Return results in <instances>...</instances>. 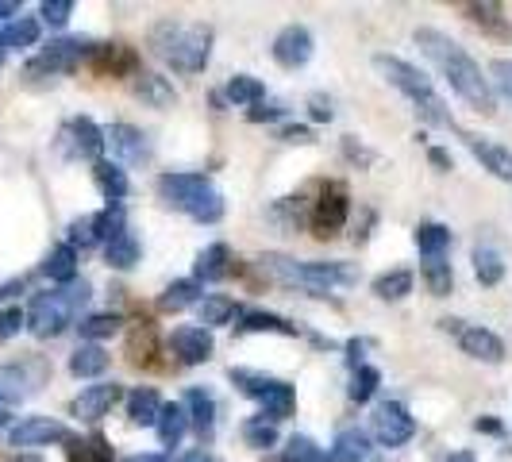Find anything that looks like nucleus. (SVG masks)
Here are the masks:
<instances>
[{"label":"nucleus","mask_w":512,"mask_h":462,"mask_svg":"<svg viewBox=\"0 0 512 462\" xmlns=\"http://www.w3.org/2000/svg\"><path fill=\"white\" fill-rule=\"evenodd\" d=\"M370 347H374V343H370V339H351V343H347V362H351V366H355V370H359V366H366V351H370Z\"/></svg>","instance_id":"864d4df0"},{"label":"nucleus","mask_w":512,"mask_h":462,"mask_svg":"<svg viewBox=\"0 0 512 462\" xmlns=\"http://www.w3.org/2000/svg\"><path fill=\"white\" fill-rule=\"evenodd\" d=\"M378 385H382V374L374 370V366H359L355 370V378H351V401H359V405H366L374 393H378Z\"/></svg>","instance_id":"37998d69"},{"label":"nucleus","mask_w":512,"mask_h":462,"mask_svg":"<svg viewBox=\"0 0 512 462\" xmlns=\"http://www.w3.org/2000/svg\"><path fill=\"white\" fill-rule=\"evenodd\" d=\"M0 43H4V51H27V47H35L39 43V20H31V16L12 20V24L0 31Z\"/></svg>","instance_id":"2f4dec72"},{"label":"nucleus","mask_w":512,"mask_h":462,"mask_svg":"<svg viewBox=\"0 0 512 462\" xmlns=\"http://www.w3.org/2000/svg\"><path fill=\"white\" fill-rule=\"evenodd\" d=\"M70 462H112V447L104 436L74 439L70 443Z\"/></svg>","instance_id":"ea45409f"},{"label":"nucleus","mask_w":512,"mask_h":462,"mask_svg":"<svg viewBox=\"0 0 512 462\" xmlns=\"http://www.w3.org/2000/svg\"><path fill=\"white\" fill-rule=\"evenodd\" d=\"M347 216H351L347 189H343V185H328V189L320 193L316 208H312V235H316V239H328V235H335V231L347 224Z\"/></svg>","instance_id":"1a4fd4ad"},{"label":"nucleus","mask_w":512,"mask_h":462,"mask_svg":"<svg viewBox=\"0 0 512 462\" xmlns=\"http://www.w3.org/2000/svg\"><path fill=\"white\" fill-rule=\"evenodd\" d=\"M374 293L382 301H405L412 293V274L409 270H389L382 278H374Z\"/></svg>","instance_id":"e433bc0d"},{"label":"nucleus","mask_w":512,"mask_h":462,"mask_svg":"<svg viewBox=\"0 0 512 462\" xmlns=\"http://www.w3.org/2000/svg\"><path fill=\"white\" fill-rule=\"evenodd\" d=\"M181 462H212V455H208V451H189Z\"/></svg>","instance_id":"680f3d73"},{"label":"nucleus","mask_w":512,"mask_h":462,"mask_svg":"<svg viewBox=\"0 0 512 462\" xmlns=\"http://www.w3.org/2000/svg\"><path fill=\"white\" fill-rule=\"evenodd\" d=\"M162 397H158V389L151 385H139V389H131L128 393V416L131 424H143V428H154L158 424V416H162Z\"/></svg>","instance_id":"5701e85b"},{"label":"nucleus","mask_w":512,"mask_h":462,"mask_svg":"<svg viewBox=\"0 0 512 462\" xmlns=\"http://www.w3.org/2000/svg\"><path fill=\"white\" fill-rule=\"evenodd\" d=\"M201 301V282L197 278H181V282H170L158 297V308L162 312H181V308L197 305Z\"/></svg>","instance_id":"c85d7f7f"},{"label":"nucleus","mask_w":512,"mask_h":462,"mask_svg":"<svg viewBox=\"0 0 512 462\" xmlns=\"http://www.w3.org/2000/svg\"><path fill=\"white\" fill-rule=\"evenodd\" d=\"M43 274L58 285H70L77 282V251L70 243H58L51 255L43 258Z\"/></svg>","instance_id":"bb28decb"},{"label":"nucleus","mask_w":512,"mask_h":462,"mask_svg":"<svg viewBox=\"0 0 512 462\" xmlns=\"http://www.w3.org/2000/svg\"><path fill=\"white\" fill-rule=\"evenodd\" d=\"M282 462H328V455L316 447V439L308 436H293L289 443H285L282 451Z\"/></svg>","instance_id":"79ce46f5"},{"label":"nucleus","mask_w":512,"mask_h":462,"mask_svg":"<svg viewBox=\"0 0 512 462\" xmlns=\"http://www.w3.org/2000/svg\"><path fill=\"white\" fill-rule=\"evenodd\" d=\"M474 428H478V432H493V436H497V432H501V424H497V420H478V424H474Z\"/></svg>","instance_id":"052dcab7"},{"label":"nucleus","mask_w":512,"mask_h":462,"mask_svg":"<svg viewBox=\"0 0 512 462\" xmlns=\"http://www.w3.org/2000/svg\"><path fill=\"white\" fill-rule=\"evenodd\" d=\"M459 347H462V355H470V359H478V362H489V366L505 362V339L497 332H489V328H482V324H462Z\"/></svg>","instance_id":"4468645a"},{"label":"nucleus","mask_w":512,"mask_h":462,"mask_svg":"<svg viewBox=\"0 0 512 462\" xmlns=\"http://www.w3.org/2000/svg\"><path fill=\"white\" fill-rule=\"evenodd\" d=\"M282 139L285 143H312V131L308 128H285Z\"/></svg>","instance_id":"6e6d98bb"},{"label":"nucleus","mask_w":512,"mask_h":462,"mask_svg":"<svg viewBox=\"0 0 512 462\" xmlns=\"http://www.w3.org/2000/svg\"><path fill=\"white\" fill-rule=\"evenodd\" d=\"M39 16H43V24L66 27L70 16H74V0H43V4H39Z\"/></svg>","instance_id":"a18cd8bd"},{"label":"nucleus","mask_w":512,"mask_h":462,"mask_svg":"<svg viewBox=\"0 0 512 462\" xmlns=\"http://www.w3.org/2000/svg\"><path fill=\"white\" fill-rule=\"evenodd\" d=\"M447 462H474V455H466V451H459V455H451Z\"/></svg>","instance_id":"0e129e2a"},{"label":"nucleus","mask_w":512,"mask_h":462,"mask_svg":"<svg viewBox=\"0 0 512 462\" xmlns=\"http://www.w3.org/2000/svg\"><path fill=\"white\" fill-rule=\"evenodd\" d=\"M24 278H12V282H0V301H8V297H16V293H24Z\"/></svg>","instance_id":"4d7b16f0"},{"label":"nucleus","mask_w":512,"mask_h":462,"mask_svg":"<svg viewBox=\"0 0 512 462\" xmlns=\"http://www.w3.org/2000/svg\"><path fill=\"white\" fill-rule=\"evenodd\" d=\"M158 439H162V447H178L181 436L189 432V412L185 405H162V416H158Z\"/></svg>","instance_id":"7c9ffc66"},{"label":"nucleus","mask_w":512,"mask_h":462,"mask_svg":"<svg viewBox=\"0 0 512 462\" xmlns=\"http://www.w3.org/2000/svg\"><path fill=\"white\" fill-rule=\"evenodd\" d=\"M285 116V104L282 101H258L255 108H247V120L251 124H274Z\"/></svg>","instance_id":"09e8293b"},{"label":"nucleus","mask_w":512,"mask_h":462,"mask_svg":"<svg viewBox=\"0 0 512 462\" xmlns=\"http://www.w3.org/2000/svg\"><path fill=\"white\" fill-rule=\"evenodd\" d=\"M228 270H231L228 243H208L205 251L197 255V282H220V278H228Z\"/></svg>","instance_id":"a878e982"},{"label":"nucleus","mask_w":512,"mask_h":462,"mask_svg":"<svg viewBox=\"0 0 512 462\" xmlns=\"http://www.w3.org/2000/svg\"><path fill=\"white\" fill-rule=\"evenodd\" d=\"M97 243V231H93V216H81L70 224V247H93Z\"/></svg>","instance_id":"8fccbe9b"},{"label":"nucleus","mask_w":512,"mask_h":462,"mask_svg":"<svg viewBox=\"0 0 512 462\" xmlns=\"http://www.w3.org/2000/svg\"><path fill=\"white\" fill-rule=\"evenodd\" d=\"M151 51L178 74H201L212 58V27L166 16L151 27Z\"/></svg>","instance_id":"f03ea898"},{"label":"nucleus","mask_w":512,"mask_h":462,"mask_svg":"<svg viewBox=\"0 0 512 462\" xmlns=\"http://www.w3.org/2000/svg\"><path fill=\"white\" fill-rule=\"evenodd\" d=\"M239 335L251 332H274V335H297V324L285 320L278 312H239V324H235Z\"/></svg>","instance_id":"393cba45"},{"label":"nucleus","mask_w":512,"mask_h":462,"mask_svg":"<svg viewBox=\"0 0 512 462\" xmlns=\"http://www.w3.org/2000/svg\"><path fill=\"white\" fill-rule=\"evenodd\" d=\"M428 158L436 162L439 170H451V166H455V162H451V154L443 151V147H432V151H428Z\"/></svg>","instance_id":"bf43d9fd"},{"label":"nucleus","mask_w":512,"mask_h":462,"mask_svg":"<svg viewBox=\"0 0 512 462\" xmlns=\"http://www.w3.org/2000/svg\"><path fill=\"white\" fill-rule=\"evenodd\" d=\"M343 151H347V158H355V162H374V154L366 151V147H359V143H355V135H347V139H343Z\"/></svg>","instance_id":"5fc2aeb1"},{"label":"nucleus","mask_w":512,"mask_h":462,"mask_svg":"<svg viewBox=\"0 0 512 462\" xmlns=\"http://www.w3.org/2000/svg\"><path fill=\"white\" fill-rule=\"evenodd\" d=\"M489 77H493L489 85H493L505 101H512V58H497V62L489 66Z\"/></svg>","instance_id":"de8ad7c7"},{"label":"nucleus","mask_w":512,"mask_h":462,"mask_svg":"<svg viewBox=\"0 0 512 462\" xmlns=\"http://www.w3.org/2000/svg\"><path fill=\"white\" fill-rule=\"evenodd\" d=\"M474 274L482 285H497L505 278V262L493 247H474Z\"/></svg>","instance_id":"4c0bfd02"},{"label":"nucleus","mask_w":512,"mask_h":462,"mask_svg":"<svg viewBox=\"0 0 512 462\" xmlns=\"http://www.w3.org/2000/svg\"><path fill=\"white\" fill-rule=\"evenodd\" d=\"M170 351H174L181 362H189V366H201V362L212 359L216 343H212V332L201 328V324H181V328H174V335H170Z\"/></svg>","instance_id":"ddd939ff"},{"label":"nucleus","mask_w":512,"mask_h":462,"mask_svg":"<svg viewBox=\"0 0 512 462\" xmlns=\"http://www.w3.org/2000/svg\"><path fill=\"white\" fill-rule=\"evenodd\" d=\"M416 47L424 51V58L436 66L439 74L447 77V85L459 93L462 101L478 112H493L497 108V93L489 85V77L482 74V66L459 47L451 35H443L436 27H416Z\"/></svg>","instance_id":"f257e3e1"},{"label":"nucleus","mask_w":512,"mask_h":462,"mask_svg":"<svg viewBox=\"0 0 512 462\" xmlns=\"http://www.w3.org/2000/svg\"><path fill=\"white\" fill-rule=\"evenodd\" d=\"M258 266L282 285H301L308 293H332L343 285L359 282V270L347 266V262H297V258L285 255H262Z\"/></svg>","instance_id":"7ed1b4c3"},{"label":"nucleus","mask_w":512,"mask_h":462,"mask_svg":"<svg viewBox=\"0 0 512 462\" xmlns=\"http://www.w3.org/2000/svg\"><path fill=\"white\" fill-rule=\"evenodd\" d=\"M104 370H108V351L97 343H81L70 355V374L74 378H101Z\"/></svg>","instance_id":"cd10ccee"},{"label":"nucleus","mask_w":512,"mask_h":462,"mask_svg":"<svg viewBox=\"0 0 512 462\" xmlns=\"http://www.w3.org/2000/svg\"><path fill=\"white\" fill-rule=\"evenodd\" d=\"M185 412H189V424L197 428V436L212 439V432H216V401H212V393L208 389H189L185 393Z\"/></svg>","instance_id":"6ab92c4d"},{"label":"nucleus","mask_w":512,"mask_h":462,"mask_svg":"<svg viewBox=\"0 0 512 462\" xmlns=\"http://www.w3.org/2000/svg\"><path fill=\"white\" fill-rule=\"evenodd\" d=\"M308 58H312V35H308V27L301 24L282 27L278 39H274V62L285 66V70H301Z\"/></svg>","instance_id":"2eb2a0df"},{"label":"nucleus","mask_w":512,"mask_h":462,"mask_svg":"<svg viewBox=\"0 0 512 462\" xmlns=\"http://www.w3.org/2000/svg\"><path fill=\"white\" fill-rule=\"evenodd\" d=\"M8 420H12V416H8V409H0V428H8Z\"/></svg>","instance_id":"69168bd1"},{"label":"nucleus","mask_w":512,"mask_h":462,"mask_svg":"<svg viewBox=\"0 0 512 462\" xmlns=\"http://www.w3.org/2000/svg\"><path fill=\"white\" fill-rule=\"evenodd\" d=\"M70 428L51 416H24L16 428H8V443L12 447H51V443H66Z\"/></svg>","instance_id":"9d476101"},{"label":"nucleus","mask_w":512,"mask_h":462,"mask_svg":"<svg viewBox=\"0 0 512 462\" xmlns=\"http://www.w3.org/2000/svg\"><path fill=\"white\" fill-rule=\"evenodd\" d=\"M374 70L405 97V101L428 120V124H451V116H447V104L443 97L436 93V85L428 81V77L420 74L412 62L405 58H397V54H374Z\"/></svg>","instance_id":"20e7f679"},{"label":"nucleus","mask_w":512,"mask_h":462,"mask_svg":"<svg viewBox=\"0 0 512 462\" xmlns=\"http://www.w3.org/2000/svg\"><path fill=\"white\" fill-rule=\"evenodd\" d=\"M120 316L116 312H93V316H85L81 324H77V332L81 339H89V343H97V339H112V335L120 332Z\"/></svg>","instance_id":"c9c22d12"},{"label":"nucleus","mask_w":512,"mask_h":462,"mask_svg":"<svg viewBox=\"0 0 512 462\" xmlns=\"http://www.w3.org/2000/svg\"><path fill=\"white\" fill-rule=\"evenodd\" d=\"M308 116H312V120H320V124H332L335 120L332 101H328L324 93H312V97H308Z\"/></svg>","instance_id":"3c124183"},{"label":"nucleus","mask_w":512,"mask_h":462,"mask_svg":"<svg viewBox=\"0 0 512 462\" xmlns=\"http://www.w3.org/2000/svg\"><path fill=\"white\" fill-rule=\"evenodd\" d=\"M0 66H4V43H0Z\"/></svg>","instance_id":"774afa93"},{"label":"nucleus","mask_w":512,"mask_h":462,"mask_svg":"<svg viewBox=\"0 0 512 462\" xmlns=\"http://www.w3.org/2000/svg\"><path fill=\"white\" fill-rule=\"evenodd\" d=\"M97 54V43L93 39H51L43 51L35 54L31 62H27V77H39V74H70L77 70L85 58H93Z\"/></svg>","instance_id":"0eeeda50"},{"label":"nucleus","mask_w":512,"mask_h":462,"mask_svg":"<svg viewBox=\"0 0 512 462\" xmlns=\"http://www.w3.org/2000/svg\"><path fill=\"white\" fill-rule=\"evenodd\" d=\"M424 285H428L432 297H447L455 289V270H451V262L443 255L424 262Z\"/></svg>","instance_id":"f704fd0d"},{"label":"nucleus","mask_w":512,"mask_h":462,"mask_svg":"<svg viewBox=\"0 0 512 462\" xmlns=\"http://www.w3.org/2000/svg\"><path fill=\"white\" fill-rule=\"evenodd\" d=\"M328 462H374V447H370V436L359 432V428H347L339 432L332 443V455Z\"/></svg>","instance_id":"aec40b11"},{"label":"nucleus","mask_w":512,"mask_h":462,"mask_svg":"<svg viewBox=\"0 0 512 462\" xmlns=\"http://www.w3.org/2000/svg\"><path fill=\"white\" fill-rule=\"evenodd\" d=\"M228 378L243 397L258 401V405H262V416L274 420V424L285 420V416H293V409H297V393H293V385L282 382V378H270V374L247 370V366H231Z\"/></svg>","instance_id":"423d86ee"},{"label":"nucleus","mask_w":512,"mask_h":462,"mask_svg":"<svg viewBox=\"0 0 512 462\" xmlns=\"http://www.w3.org/2000/svg\"><path fill=\"white\" fill-rule=\"evenodd\" d=\"M189 216H193L197 224H216V220L224 216V197H220L216 189H208V193H201V197L193 201V208H189Z\"/></svg>","instance_id":"c03bdc74"},{"label":"nucleus","mask_w":512,"mask_h":462,"mask_svg":"<svg viewBox=\"0 0 512 462\" xmlns=\"http://www.w3.org/2000/svg\"><path fill=\"white\" fill-rule=\"evenodd\" d=\"M212 189V181L205 174H197V170H181V174H162L158 178V193H162V201L170 208H181V212H189L193 201Z\"/></svg>","instance_id":"9b49d317"},{"label":"nucleus","mask_w":512,"mask_h":462,"mask_svg":"<svg viewBox=\"0 0 512 462\" xmlns=\"http://www.w3.org/2000/svg\"><path fill=\"white\" fill-rule=\"evenodd\" d=\"M104 147H112V154L120 158V162H143L151 147H147V135L139 128H131V124H112V128H104Z\"/></svg>","instance_id":"a211bd4d"},{"label":"nucleus","mask_w":512,"mask_h":462,"mask_svg":"<svg viewBox=\"0 0 512 462\" xmlns=\"http://www.w3.org/2000/svg\"><path fill=\"white\" fill-rule=\"evenodd\" d=\"M135 97L143 104H151V108H170V104L178 101L174 85L162 74H151V70H139L135 74Z\"/></svg>","instance_id":"4be33fe9"},{"label":"nucleus","mask_w":512,"mask_h":462,"mask_svg":"<svg viewBox=\"0 0 512 462\" xmlns=\"http://www.w3.org/2000/svg\"><path fill=\"white\" fill-rule=\"evenodd\" d=\"M466 12H470L474 24H486V27H497V20H501V8L497 4H470Z\"/></svg>","instance_id":"603ef678"},{"label":"nucleus","mask_w":512,"mask_h":462,"mask_svg":"<svg viewBox=\"0 0 512 462\" xmlns=\"http://www.w3.org/2000/svg\"><path fill=\"white\" fill-rule=\"evenodd\" d=\"M20 328H27V312L16 305L0 308V343H8V339H16Z\"/></svg>","instance_id":"49530a36"},{"label":"nucleus","mask_w":512,"mask_h":462,"mask_svg":"<svg viewBox=\"0 0 512 462\" xmlns=\"http://www.w3.org/2000/svg\"><path fill=\"white\" fill-rule=\"evenodd\" d=\"M462 139H466L470 154L482 162V170H489L493 178H501V181H512V151L509 147H501V143H493V139H482V135H474V131H462Z\"/></svg>","instance_id":"dca6fc26"},{"label":"nucleus","mask_w":512,"mask_h":462,"mask_svg":"<svg viewBox=\"0 0 512 462\" xmlns=\"http://www.w3.org/2000/svg\"><path fill=\"white\" fill-rule=\"evenodd\" d=\"M20 462H43V459H35V455H24V459H20Z\"/></svg>","instance_id":"338daca9"},{"label":"nucleus","mask_w":512,"mask_h":462,"mask_svg":"<svg viewBox=\"0 0 512 462\" xmlns=\"http://www.w3.org/2000/svg\"><path fill=\"white\" fill-rule=\"evenodd\" d=\"M412 243H416V251L424 258H439L447 247H451V228H443L436 220H428V224H420V228L412 231Z\"/></svg>","instance_id":"c756f323"},{"label":"nucleus","mask_w":512,"mask_h":462,"mask_svg":"<svg viewBox=\"0 0 512 462\" xmlns=\"http://www.w3.org/2000/svg\"><path fill=\"white\" fill-rule=\"evenodd\" d=\"M197 316L205 328H220V324H231V316H239V308L224 293H212L205 301H197Z\"/></svg>","instance_id":"72a5a7b5"},{"label":"nucleus","mask_w":512,"mask_h":462,"mask_svg":"<svg viewBox=\"0 0 512 462\" xmlns=\"http://www.w3.org/2000/svg\"><path fill=\"white\" fill-rule=\"evenodd\" d=\"M124 397V389L116 382H101V385H89V389H81L74 397V405H70V412H74L77 420H85V424H97L101 416H108L112 412V405Z\"/></svg>","instance_id":"f8f14e48"},{"label":"nucleus","mask_w":512,"mask_h":462,"mask_svg":"<svg viewBox=\"0 0 512 462\" xmlns=\"http://www.w3.org/2000/svg\"><path fill=\"white\" fill-rule=\"evenodd\" d=\"M89 301V285L70 282L66 289H51V293H35V301L27 308V328L35 339H54L70 328L74 312Z\"/></svg>","instance_id":"39448f33"},{"label":"nucleus","mask_w":512,"mask_h":462,"mask_svg":"<svg viewBox=\"0 0 512 462\" xmlns=\"http://www.w3.org/2000/svg\"><path fill=\"white\" fill-rule=\"evenodd\" d=\"M124 462H166V455H131Z\"/></svg>","instance_id":"e2e57ef3"},{"label":"nucleus","mask_w":512,"mask_h":462,"mask_svg":"<svg viewBox=\"0 0 512 462\" xmlns=\"http://www.w3.org/2000/svg\"><path fill=\"white\" fill-rule=\"evenodd\" d=\"M0 20H8V24L20 20V4L16 0H0Z\"/></svg>","instance_id":"13d9d810"},{"label":"nucleus","mask_w":512,"mask_h":462,"mask_svg":"<svg viewBox=\"0 0 512 462\" xmlns=\"http://www.w3.org/2000/svg\"><path fill=\"white\" fill-rule=\"evenodd\" d=\"M143 258V247H139V239H135V231H120L116 239H108L104 243V262L112 266V270H135V262Z\"/></svg>","instance_id":"b1692460"},{"label":"nucleus","mask_w":512,"mask_h":462,"mask_svg":"<svg viewBox=\"0 0 512 462\" xmlns=\"http://www.w3.org/2000/svg\"><path fill=\"white\" fill-rule=\"evenodd\" d=\"M62 139H70V154L77 158H93V162H101V151H104V131L89 120V116H74L66 131H62Z\"/></svg>","instance_id":"f3484780"},{"label":"nucleus","mask_w":512,"mask_h":462,"mask_svg":"<svg viewBox=\"0 0 512 462\" xmlns=\"http://www.w3.org/2000/svg\"><path fill=\"white\" fill-rule=\"evenodd\" d=\"M374 436L382 447H405L412 436H416V420H412V412L405 405H397V401H382L378 409H374Z\"/></svg>","instance_id":"6e6552de"},{"label":"nucleus","mask_w":512,"mask_h":462,"mask_svg":"<svg viewBox=\"0 0 512 462\" xmlns=\"http://www.w3.org/2000/svg\"><path fill=\"white\" fill-rule=\"evenodd\" d=\"M243 439H247V447L266 451V447H274V443H278V424H274V420H266V416H251V420L243 424Z\"/></svg>","instance_id":"58836bf2"},{"label":"nucleus","mask_w":512,"mask_h":462,"mask_svg":"<svg viewBox=\"0 0 512 462\" xmlns=\"http://www.w3.org/2000/svg\"><path fill=\"white\" fill-rule=\"evenodd\" d=\"M93 178H97V189L104 193V201L108 205H120L124 197H128V174H124V166L120 162H108V158H101V162H93Z\"/></svg>","instance_id":"412c9836"},{"label":"nucleus","mask_w":512,"mask_h":462,"mask_svg":"<svg viewBox=\"0 0 512 462\" xmlns=\"http://www.w3.org/2000/svg\"><path fill=\"white\" fill-rule=\"evenodd\" d=\"M224 93H228V101L235 104V108H255V104L266 97V85L251 74H235Z\"/></svg>","instance_id":"473e14b6"},{"label":"nucleus","mask_w":512,"mask_h":462,"mask_svg":"<svg viewBox=\"0 0 512 462\" xmlns=\"http://www.w3.org/2000/svg\"><path fill=\"white\" fill-rule=\"evenodd\" d=\"M93 231H97V243H108V239H116L120 231H128L124 208H120V205H108L104 212H93Z\"/></svg>","instance_id":"a19ab883"}]
</instances>
